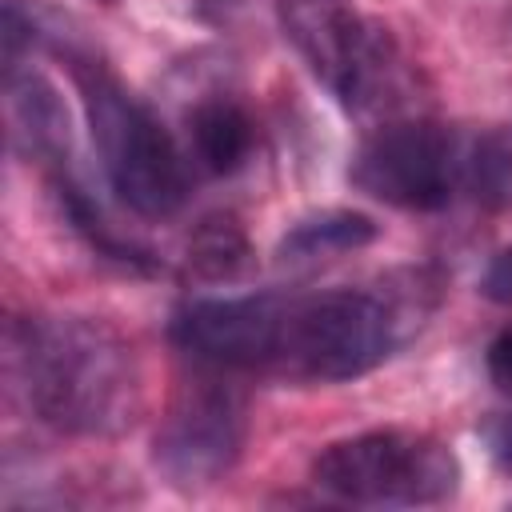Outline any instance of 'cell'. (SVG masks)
I'll list each match as a JSON object with an SVG mask.
<instances>
[{
    "instance_id": "7",
    "label": "cell",
    "mask_w": 512,
    "mask_h": 512,
    "mask_svg": "<svg viewBox=\"0 0 512 512\" xmlns=\"http://www.w3.org/2000/svg\"><path fill=\"white\" fill-rule=\"evenodd\" d=\"M212 372L176 388L152 440V460L176 488L216 484L244 448V400L220 380V368Z\"/></svg>"
},
{
    "instance_id": "14",
    "label": "cell",
    "mask_w": 512,
    "mask_h": 512,
    "mask_svg": "<svg viewBox=\"0 0 512 512\" xmlns=\"http://www.w3.org/2000/svg\"><path fill=\"white\" fill-rule=\"evenodd\" d=\"M488 452H492V460L500 468L512 472V412L500 416L496 424H488Z\"/></svg>"
},
{
    "instance_id": "5",
    "label": "cell",
    "mask_w": 512,
    "mask_h": 512,
    "mask_svg": "<svg viewBox=\"0 0 512 512\" xmlns=\"http://www.w3.org/2000/svg\"><path fill=\"white\" fill-rule=\"evenodd\" d=\"M312 484L348 504H436L460 484V464L448 444L404 432L376 428L328 444L312 460Z\"/></svg>"
},
{
    "instance_id": "4",
    "label": "cell",
    "mask_w": 512,
    "mask_h": 512,
    "mask_svg": "<svg viewBox=\"0 0 512 512\" xmlns=\"http://www.w3.org/2000/svg\"><path fill=\"white\" fill-rule=\"evenodd\" d=\"M72 64L108 188L144 220L172 216L188 200V156L156 120V112L132 96L100 60L72 56Z\"/></svg>"
},
{
    "instance_id": "2",
    "label": "cell",
    "mask_w": 512,
    "mask_h": 512,
    "mask_svg": "<svg viewBox=\"0 0 512 512\" xmlns=\"http://www.w3.org/2000/svg\"><path fill=\"white\" fill-rule=\"evenodd\" d=\"M8 380L28 412L68 436H120L144 408L132 344L92 316H28L8 324Z\"/></svg>"
},
{
    "instance_id": "9",
    "label": "cell",
    "mask_w": 512,
    "mask_h": 512,
    "mask_svg": "<svg viewBox=\"0 0 512 512\" xmlns=\"http://www.w3.org/2000/svg\"><path fill=\"white\" fill-rule=\"evenodd\" d=\"M256 144V124L248 108L232 96H204L188 108V160L212 176L244 168Z\"/></svg>"
},
{
    "instance_id": "10",
    "label": "cell",
    "mask_w": 512,
    "mask_h": 512,
    "mask_svg": "<svg viewBox=\"0 0 512 512\" xmlns=\"http://www.w3.org/2000/svg\"><path fill=\"white\" fill-rule=\"evenodd\" d=\"M376 240V224L364 212H348V208H328V212H312L304 220H296L280 248L276 260L280 264H316V260H336L344 252H356L364 244Z\"/></svg>"
},
{
    "instance_id": "11",
    "label": "cell",
    "mask_w": 512,
    "mask_h": 512,
    "mask_svg": "<svg viewBox=\"0 0 512 512\" xmlns=\"http://www.w3.org/2000/svg\"><path fill=\"white\" fill-rule=\"evenodd\" d=\"M248 256V244H244V232L232 216H212L196 228L192 236V248H188V268L204 280H224L232 276Z\"/></svg>"
},
{
    "instance_id": "13",
    "label": "cell",
    "mask_w": 512,
    "mask_h": 512,
    "mask_svg": "<svg viewBox=\"0 0 512 512\" xmlns=\"http://www.w3.org/2000/svg\"><path fill=\"white\" fill-rule=\"evenodd\" d=\"M484 364H488L492 384H496L500 392H512V324H504V328L492 336Z\"/></svg>"
},
{
    "instance_id": "6",
    "label": "cell",
    "mask_w": 512,
    "mask_h": 512,
    "mask_svg": "<svg viewBox=\"0 0 512 512\" xmlns=\"http://www.w3.org/2000/svg\"><path fill=\"white\" fill-rule=\"evenodd\" d=\"M468 144L452 128L424 116H396L376 124L352 156V184L404 212H436L468 184Z\"/></svg>"
},
{
    "instance_id": "12",
    "label": "cell",
    "mask_w": 512,
    "mask_h": 512,
    "mask_svg": "<svg viewBox=\"0 0 512 512\" xmlns=\"http://www.w3.org/2000/svg\"><path fill=\"white\" fill-rule=\"evenodd\" d=\"M480 292L496 304H512V248L496 252L480 276Z\"/></svg>"
},
{
    "instance_id": "8",
    "label": "cell",
    "mask_w": 512,
    "mask_h": 512,
    "mask_svg": "<svg viewBox=\"0 0 512 512\" xmlns=\"http://www.w3.org/2000/svg\"><path fill=\"white\" fill-rule=\"evenodd\" d=\"M8 136L20 156L40 160L64 176L72 160V128L56 88L40 72L8 68Z\"/></svg>"
},
{
    "instance_id": "1",
    "label": "cell",
    "mask_w": 512,
    "mask_h": 512,
    "mask_svg": "<svg viewBox=\"0 0 512 512\" xmlns=\"http://www.w3.org/2000/svg\"><path fill=\"white\" fill-rule=\"evenodd\" d=\"M420 280L328 292H256L192 300L172 340L204 368L292 384H340L372 372L428 312Z\"/></svg>"
},
{
    "instance_id": "3",
    "label": "cell",
    "mask_w": 512,
    "mask_h": 512,
    "mask_svg": "<svg viewBox=\"0 0 512 512\" xmlns=\"http://www.w3.org/2000/svg\"><path fill=\"white\" fill-rule=\"evenodd\" d=\"M276 8L284 36L344 112L384 124L408 108L412 76L380 20L352 0H280Z\"/></svg>"
}]
</instances>
